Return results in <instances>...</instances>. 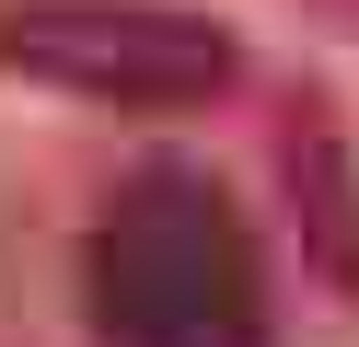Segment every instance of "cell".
Returning <instances> with one entry per match:
<instances>
[{
    "label": "cell",
    "instance_id": "1",
    "mask_svg": "<svg viewBox=\"0 0 359 347\" xmlns=\"http://www.w3.org/2000/svg\"><path fill=\"white\" fill-rule=\"evenodd\" d=\"M104 301H116L128 347H243L255 336L243 243L197 185H151L128 208V231L104 243Z\"/></svg>",
    "mask_w": 359,
    "mask_h": 347
}]
</instances>
